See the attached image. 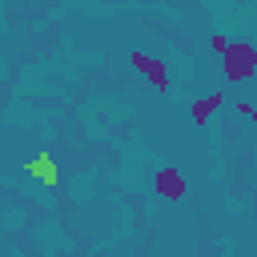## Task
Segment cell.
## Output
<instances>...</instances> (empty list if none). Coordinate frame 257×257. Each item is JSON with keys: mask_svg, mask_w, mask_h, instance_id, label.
Segmentation results:
<instances>
[{"mask_svg": "<svg viewBox=\"0 0 257 257\" xmlns=\"http://www.w3.org/2000/svg\"><path fill=\"white\" fill-rule=\"evenodd\" d=\"M221 56H225V80H233V84L253 80V72H257V48L249 40H229Z\"/></svg>", "mask_w": 257, "mask_h": 257, "instance_id": "cell-1", "label": "cell"}, {"mask_svg": "<svg viewBox=\"0 0 257 257\" xmlns=\"http://www.w3.org/2000/svg\"><path fill=\"white\" fill-rule=\"evenodd\" d=\"M128 60H133V68H137L153 88H161V92L169 88V68H165L157 56H149V52H128Z\"/></svg>", "mask_w": 257, "mask_h": 257, "instance_id": "cell-2", "label": "cell"}, {"mask_svg": "<svg viewBox=\"0 0 257 257\" xmlns=\"http://www.w3.org/2000/svg\"><path fill=\"white\" fill-rule=\"evenodd\" d=\"M153 189H157L165 201H181V197H185V173L173 169V165H161L157 177H153Z\"/></svg>", "mask_w": 257, "mask_h": 257, "instance_id": "cell-3", "label": "cell"}, {"mask_svg": "<svg viewBox=\"0 0 257 257\" xmlns=\"http://www.w3.org/2000/svg\"><path fill=\"white\" fill-rule=\"evenodd\" d=\"M221 104H225V92H209V96H201V100L193 104V124H197V128H205Z\"/></svg>", "mask_w": 257, "mask_h": 257, "instance_id": "cell-4", "label": "cell"}, {"mask_svg": "<svg viewBox=\"0 0 257 257\" xmlns=\"http://www.w3.org/2000/svg\"><path fill=\"white\" fill-rule=\"evenodd\" d=\"M225 44H229V40H225V36H213V40H209V48H213V52H217V56H221V52H225Z\"/></svg>", "mask_w": 257, "mask_h": 257, "instance_id": "cell-5", "label": "cell"}]
</instances>
